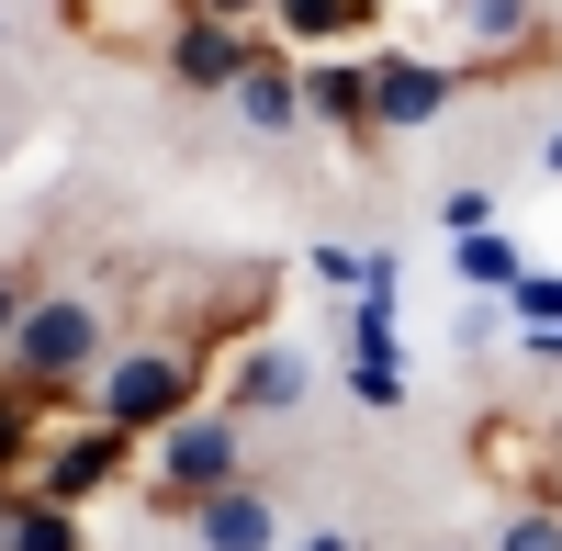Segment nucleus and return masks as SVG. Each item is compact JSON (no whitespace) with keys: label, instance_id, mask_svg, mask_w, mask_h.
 Returning <instances> with one entry per match:
<instances>
[{"label":"nucleus","instance_id":"24","mask_svg":"<svg viewBox=\"0 0 562 551\" xmlns=\"http://www.w3.org/2000/svg\"><path fill=\"white\" fill-rule=\"evenodd\" d=\"M293 551H360V540H349V529H304Z\"/></svg>","mask_w":562,"mask_h":551},{"label":"nucleus","instance_id":"16","mask_svg":"<svg viewBox=\"0 0 562 551\" xmlns=\"http://www.w3.org/2000/svg\"><path fill=\"white\" fill-rule=\"evenodd\" d=\"M349 360H394V282L349 304Z\"/></svg>","mask_w":562,"mask_h":551},{"label":"nucleus","instance_id":"18","mask_svg":"<svg viewBox=\"0 0 562 551\" xmlns=\"http://www.w3.org/2000/svg\"><path fill=\"white\" fill-rule=\"evenodd\" d=\"M484 551H562V507H506Z\"/></svg>","mask_w":562,"mask_h":551},{"label":"nucleus","instance_id":"20","mask_svg":"<svg viewBox=\"0 0 562 551\" xmlns=\"http://www.w3.org/2000/svg\"><path fill=\"white\" fill-rule=\"evenodd\" d=\"M349 394L371 405V417H394L405 405V360H349Z\"/></svg>","mask_w":562,"mask_h":551},{"label":"nucleus","instance_id":"7","mask_svg":"<svg viewBox=\"0 0 562 551\" xmlns=\"http://www.w3.org/2000/svg\"><path fill=\"white\" fill-rule=\"evenodd\" d=\"M315 394V372H304V349L293 338H248L237 360H225V383H214V405H225V417H293V405Z\"/></svg>","mask_w":562,"mask_h":551},{"label":"nucleus","instance_id":"9","mask_svg":"<svg viewBox=\"0 0 562 551\" xmlns=\"http://www.w3.org/2000/svg\"><path fill=\"white\" fill-rule=\"evenodd\" d=\"M304 124H326L349 158H383V135H371V57H304Z\"/></svg>","mask_w":562,"mask_h":551},{"label":"nucleus","instance_id":"3","mask_svg":"<svg viewBox=\"0 0 562 551\" xmlns=\"http://www.w3.org/2000/svg\"><path fill=\"white\" fill-rule=\"evenodd\" d=\"M147 518H180L192 529V507L203 495H225V484H248V417H225V405H192L180 428H158L147 439Z\"/></svg>","mask_w":562,"mask_h":551},{"label":"nucleus","instance_id":"12","mask_svg":"<svg viewBox=\"0 0 562 551\" xmlns=\"http://www.w3.org/2000/svg\"><path fill=\"white\" fill-rule=\"evenodd\" d=\"M57 428H68V405H45L34 383L0 372V484H23V473H34V450L57 439Z\"/></svg>","mask_w":562,"mask_h":551},{"label":"nucleus","instance_id":"25","mask_svg":"<svg viewBox=\"0 0 562 551\" xmlns=\"http://www.w3.org/2000/svg\"><path fill=\"white\" fill-rule=\"evenodd\" d=\"M540 180H562V124H551V135H540Z\"/></svg>","mask_w":562,"mask_h":551},{"label":"nucleus","instance_id":"11","mask_svg":"<svg viewBox=\"0 0 562 551\" xmlns=\"http://www.w3.org/2000/svg\"><path fill=\"white\" fill-rule=\"evenodd\" d=\"M192 540H203V551H281V507H270V484L248 473V484L203 495V507H192Z\"/></svg>","mask_w":562,"mask_h":551},{"label":"nucleus","instance_id":"17","mask_svg":"<svg viewBox=\"0 0 562 551\" xmlns=\"http://www.w3.org/2000/svg\"><path fill=\"white\" fill-rule=\"evenodd\" d=\"M34 293H45V259L23 248V259H0V349H12V327L34 315Z\"/></svg>","mask_w":562,"mask_h":551},{"label":"nucleus","instance_id":"22","mask_svg":"<svg viewBox=\"0 0 562 551\" xmlns=\"http://www.w3.org/2000/svg\"><path fill=\"white\" fill-rule=\"evenodd\" d=\"M203 12H214V23H248V34H270V12H281V0H203Z\"/></svg>","mask_w":562,"mask_h":551},{"label":"nucleus","instance_id":"14","mask_svg":"<svg viewBox=\"0 0 562 551\" xmlns=\"http://www.w3.org/2000/svg\"><path fill=\"white\" fill-rule=\"evenodd\" d=\"M0 551H90V529H79V507H45V495L0 484Z\"/></svg>","mask_w":562,"mask_h":551},{"label":"nucleus","instance_id":"5","mask_svg":"<svg viewBox=\"0 0 562 551\" xmlns=\"http://www.w3.org/2000/svg\"><path fill=\"white\" fill-rule=\"evenodd\" d=\"M450 102H461V68L450 57H416V45H383V57H371V135H383V147L428 135Z\"/></svg>","mask_w":562,"mask_h":551},{"label":"nucleus","instance_id":"4","mask_svg":"<svg viewBox=\"0 0 562 551\" xmlns=\"http://www.w3.org/2000/svg\"><path fill=\"white\" fill-rule=\"evenodd\" d=\"M135 450H147V439H124V428H102V417H68L57 439L34 450L23 495H45V507H90V495H113V484L135 473Z\"/></svg>","mask_w":562,"mask_h":551},{"label":"nucleus","instance_id":"1","mask_svg":"<svg viewBox=\"0 0 562 551\" xmlns=\"http://www.w3.org/2000/svg\"><path fill=\"white\" fill-rule=\"evenodd\" d=\"M124 338H135V327L113 315L102 282H45L34 315L12 327V349H0V372L34 383L45 405H68V417H90V383H102V360H113Z\"/></svg>","mask_w":562,"mask_h":551},{"label":"nucleus","instance_id":"15","mask_svg":"<svg viewBox=\"0 0 562 551\" xmlns=\"http://www.w3.org/2000/svg\"><path fill=\"white\" fill-rule=\"evenodd\" d=\"M450 270H461V293H484V304H506V293L529 282V248L506 237V225H484V237H461V248H450Z\"/></svg>","mask_w":562,"mask_h":551},{"label":"nucleus","instance_id":"19","mask_svg":"<svg viewBox=\"0 0 562 551\" xmlns=\"http://www.w3.org/2000/svg\"><path fill=\"white\" fill-rule=\"evenodd\" d=\"M506 315H518V338H540V327H562V270H529V282L506 293Z\"/></svg>","mask_w":562,"mask_h":551},{"label":"nucleus","instance_id":"8","mask_svg":"<svg viewBox=\"0 0 562 551\" xmlns=\"http://www.w3.org/2000/svg\"><path fill=\"white\" fill-rule=\"evenodd\" d=\"M248 57H259V34H248V23H214V12H192V23H180V45L158 57V79H169V90H192V102H237Z\"/></svg>","mask_w":562,"mask_h":551},{"label":"nucleus","instance_id":"6","mask_svg":"<svg viewBox=\"0 0 562 551\" xmlns=\"http://www.w3.org/2000/svg\"><path fill=\"white\" fill-rule=\"evenodd\" d=\"M192 12H203V0H57V23L90 45V57H124V68H135V57L158 68Z\"/></svg>","mask_w":562,"mask_h":551},{"label":"nucleus","instance_id":"13","mask_svg":"<svg viewBox=\"0 0 562 551\" xmlns=\"http://www.w3.org/2000/svg\"><path fill=\"white\" fill-rule=\"evenodd\" d=\"M371 23H383V0H281V12H270V34L304 45V57H326V45H349Z\"/></svg>","mask_w":562,"mask_h":551},{"label":"nucleus","instance_id":"10","mask_svg":"<svg viewBox=\"0 0 562 551\" xmlns=\"http://www.w3.org/2000/svg\"><path fill=\"white\" fill-rule=\"evenodd\" d=\"M237 124L248 135H304V57L281 34H259V57H248V79H237Z\"/></svg>","mask_w":562,"mask_h":551},{"label":"nucleus","instance_id":"21","mask_svg":"<svg viewBox=\"0 0 562 551\" xmlns=\"http://www.w3.org/2000/svg\"><path fill=\"white\" fill-rule=\"evenodd\" d=\"M439 225H450V248H461V237H484V225H495V192H484V180L439 192Z\"/></svg>","mask_w":562,"mask_h":551},{"label":"nucleus","instance_id":"2","mask_svg":"<svg viewBox=\"0 0 562 551\" xmlns=\"http://www.w3.org/2000/svg\"><path fill=\"white\" fill-rule=\"evenodd\" d=\"M439 57L461 90H529L562 68V23L551 0H439Z\"/></svg>","mask_w":562,"mask_h":551},{"label":"nucleus","instance_id":"23","mask_svg":"<svg viewBox=\"0 0 562 551\" xmlns=\"http://www.w3.org/2000/svg\"><path fill=\"white\" fill-rule=\"evenodd\" d=\"M529 360H540V372H562V327H540V338H518Z\"/></svg>","mask_w":562,"mask_h":551}]
</instances>
